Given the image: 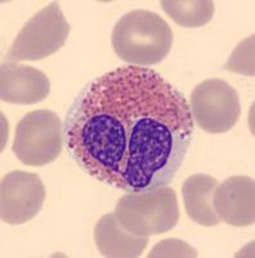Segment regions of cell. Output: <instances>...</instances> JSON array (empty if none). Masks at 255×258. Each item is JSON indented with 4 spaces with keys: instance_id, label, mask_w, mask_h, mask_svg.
Returning a JSON list of instances; mask_svg holds the SVG:
<instances>
[{
    "instance_id": "cell-1",
    "label": "cell",
    "mask_w": 255,
    "mask_h": 258,
    "mask_svg": "<svg viewBox=\"0 0 255 258\" xmlns=\"http://www.w3.org/2000/svg\"><path fill=\"white\" fill-rule=\"evenodd\" d=\"M65 144L84 172L125 192L167 186L195 135L185 94L148 68L94 78L66 115Z\"/></svg>"
},
{
    "instance_id": "cell-2",
    "label": "cell",
    "mask_w": 255,
    "mask_h": 258,
    "mask_svg": "<svg viewBox=\"0 0 255 258\" xmlns=\"http://www.w3.org/2000/svg\"><path fill=\"white\" fill-rule=\"evenodd\" d=\"M116 56L132 66H152L164 61L173 45V30L157 13L135 9L115 25L111 36Z\"/></svg>"
},
{
    "instance_id": "cell-3",
    "label": "cell",
    "mask_w": 255,
    "mask_h": 258,
    "mask_svg": "<svg viewBox=\"0 0 255 258\" xmlns=\"http://www.w3.org/2000/svg\"><path fill=\"white\" fill-rule=\"evenodd\" d=\"M115 216L126 231L150 238L174 229L181 214L176 191L161 186L143 192H126L116 204Z\"/></svg>"
},
{
    "instance_id": "cell-4",
    "label": "cell",
    "mask_w": 255,
    "mask_h": 258,
    "mask_svg": "<svg viewBox=\"0 0 255 258\" xmlns=\"http://www.w3.org/2000/svg\"><path fill=\"white\" fill-rule=\"evenodd\" d=\"M71 26L58 2L34 15L21 29L6 56L7 62L39 61L65 45Z\"/></svg>"
},
{
    "instance_id": "cell-5",
    "label": "cell",
    "mask_w": 255,
    "mask_h": 258,
    "mask_svg": "<svg viewBox=\"0 0 255 258\" xmlns=\"http://www.w3.org/2000/svg\"><path fill=\"white\" fill-rule=\"evenodd\" d=\"M63 144V124L58 115L50 110H36L18 121L13 153L22 164L43 167L58 158Z\"/></svg>"
},
{
    "instance_id": "cell-6",
    "label": "cell",
    "mask_w": 255,
    "mask_h": 258,
    "mask_svg": "<svg viewBox=\"0 0 255 258\" xmlns=\"http://www.w3.org/2000/svg\"><path fill=\"white\" fill-rule=\"evenodd\" d=\"M190 106L194 123L213 135L231 131L241 115L237 92L222 79H206L197 84L191 93Z\"/></svg>"
},
{
    "instance_id": "cell-7",
    "label": "cell",
    "mask_w": 255,
    "mask_h": 258,
    "mask_svg": "<svg viewBox=\"0 0 255 258\" xmlns=\"http://www.w3.org/2000/svg\"><path fill=\"white\" fill-rule=\"evenodd\" d=\"M47 191L40 177L13 170L2 178L0 217L8 225H24L38 216L44 206Z\"/></svg>"
},
{
    "instance_id": "cell-8",
    "label": "cell",
    "mask_w": 255,
    "mask_h": 258,
    "mask_svg": "<svg viewBox=\"0 0 255 258\" xmlns=\"http://www.w3.org/2000/svg\"><path fill=\"white\" fill-rule=\"evenodd\" d=\"M213 207L220 221L231 226L255 222V182L247 176H232L217 186Z\"/></svg>"
},
{
    "instance_id": "cell-9",
    "label": "cell",
    "mask_w": 255,
    "mask_h": 258,
    "mask_svg": "<svg viewBox=\"0 0 255 258\" xmlns=\"http://www.w3.org/2000/svg\"><path fill=\"white\" fill-rule=\"evenodd\" d=\"M50 92V82L43 71L4 62L0 70V98L15 105H35L44 101Z\"/></svg>"
},
{
    "instance_id": "cell-10",
    "label": "cell",
    "mask_w": 255,
    "mask_h": 258,
    "mask_svg": "<svg viewBox=\"0 0 255 258\" xmlns=\"http://www.w3.org/2000/svg\"><path fill=\"white\" fill-rule=\"evenodd\" d=\"M94 241L103 257H141L148 245V238L126 231L119 223L115 213L105 214L94 227Z\"/></svg>"
},
{
    "instance_id": "cell-11",
    "label": "cell",
    "mask_w": 255,
    "mask_h": 258,
    "mask_svg": "<svg viewBox=\"0 0 255 258\" xmlns=\"http://www.w3.org/2000/svg\"><path fill=\"white\" fill-rule=\"evenodd\" d=\"M219 185L214 177L209 174H192L182 186L183 204L186 213L197 225L217 226L220 220L213 207V197L217 186Z\"/></svg>"
},
{
    "instance_id": "cell-12",
    "label": "cell",
    "mask_w": 255,
    "mask_h": 258,
    "mask_svg": "<svg viewBox=\"0 0 255 258\" xmlns=\"http://www.w3.org/2000/svg\"><path fill=\"white\" fill-rule=\"evenodd\" d=\"M161 8L179 26L196 29L210 22L215 6L211 0H162Z\"/></svg>"
},
{
    "instance_id": "cell-13",
    "label": "cell",
    "mask_w": 255,
    "mask_h": 258,
    "mask_svg": "<svg viewBox=\"0 0 255 258\" xmlns=\"http://www.w3.org/2000/svg\"><path fill=\"white\" fill-rule=\"evenodd\" d=\"M224 69L233 73L254 77V35L240 43L232 53Z\"/></svg>"
},
{
    "instance_id": "cell-14",
    "label": "cell",
    "mask_w": 255,
    "mask_h": 258,
    "mask_svg": "<svg viewBox=\"0 0 255 258\" xmlns=\"http://www.w3.org/2000/svg\"><path fill=\"white\" fill-rule=\"evenodd\" d=\"M199 255L194 246L179 239H164L153 246L148 253V258H161V257H187L195 258Z\"/></svg>"
}]
</instances>
